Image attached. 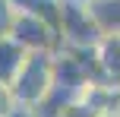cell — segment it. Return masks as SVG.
Wrapping results in <instances>:
<instances>
[{"label":"cell","mask_w":120,"mask_h":117,"mask_svg":"<svg viewBox=\"0 0 120 117\" xmlns=\"http://www.w3.org/2000/svg\"><path fill=\"white\" fill-rule=\"evenodd\" d=\"M54 89V54L51 51H35L25 57L22 70L13 79V95H16L19 108H32L35 111Z\"/></svg>","instance_id":"6da1fadb"},{"label":"cell","mask_w":120,"mask_h":117,"mask_svg":"<svg viewBox=\"0 0 120 117\" xmlns=\"http://www.w3.org/2000/svg\"><path fill=\"white\" fill-rule=\"evenodd\" d=\"M101 29L92 19L89 3L82 0H60V44L70 48H98Z\"/></svg>","instance_id":"7a4b0ae2"},{"label":"cell","mask_w":120,"mask_h":117,"mask_svg":"<svg viewBox=\"0 0 120 117\" xmlns=\"http://www.w3.org/2000/svg\"><path fill=\"white\" fill-rule=\"evenodd\" d=\"M6 35H10L13 41H19L29 54H35V51H51V54H54V51L60 48V35L57 32L51 29L38 13L19 10V6H16V16H13Z\"/></svg>","instance_id":"3957f363"},{"label":"cell","mask_w":120,"mask_h":117,"mask_svg":"<svg viewBox=\"0 0 120 117\" xmlns=\"http://www.w3.org/2000/svg\"><path fill=\"white\" fill-rule=\"evenodd\" d=\"M25 57H29V51H25L19 41H13L10 35L0 38V82L13 86V79H16V73L22 70Z\"/></svg>","instance_id":"277c9868"},{"label":"cell","mask_w":120,"mask_h":117,"mask_svg":"<svg viewBox=\"0 0 120 117\" xmlns=\"http://www.w3.org/2000/svg\"><path fill=\"white\" fill-rule=\"evenodd\" d=\"M89 13L98 22L101 35H120V0H92Z\"/></svg>","instance_id":"5b68a950"},{"label":"cell","mask_w":120,"mask_h":117,"mask_svg":"<svg viewBox=\"0 0 120 117\" xmlns=\"http://www.w3.org/2000/svg\"><path fill=\"white\" fill-rule=\"evenodd\" d=\"M16 108H19V101H16V95H13V86L0 82V117H10Z\"/></svg>","instance_id":"8992f818"},{"label":"cell","mask_w":120,"mask_h":117,"mask_svg":"<svg viewBox=\"0 0 120 117\" xmlns=\"http://www.w3.org/2000/svg\"><path fill=\"white\" fill-rule=\"evenodd\" d=\"M60 117H101V114H95L89 105H82L79 98H73V101H66V105H63Z\"/></svg>","instance_id":"52a82bcc"},{"label":"cell","mask_w":120,"mask_h":117,"mask_svg":"<svg viewBox=\"0 0 120 117\" xmlns=\"http://www.w3.org/2000/svg\"><path fill=\"white\" fill-rule=\"evenodd\" d=\"M13 16H16V0H0V29H10Z\"/></svg>","instance_id":"ba28073f"},{"label":"cell","mask_w":120,"mask_h":117,"mask_svg":"<svg viewBox=\"0 0 120 117\" xmlns=\"http://www.w3.org/2000/svg\"><path fill=\"white\" fill-rule=\"evenodd\" d=\"M10 117H38V111H32V108H16Z\"/></svg>","instance_id":"9c48e42d"},{"label":"cell","mask_w":120,"mask_h":117,"mask_svg":"<svg viewBox=\"0 0 120 117\" xmlns=\"http://www.w3.org/2000/svg\"><path fill=\"white\" fill-rule=\"evenodd\" d=\"M3 35H6V32H3V29H0V38H3Z\"/></svg>","instance_id":"30bf717a"}]
</instances>
